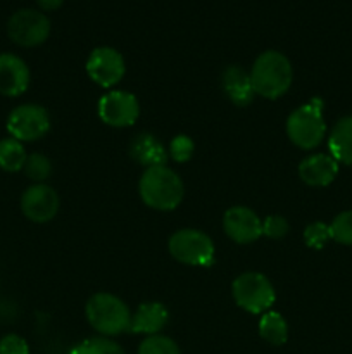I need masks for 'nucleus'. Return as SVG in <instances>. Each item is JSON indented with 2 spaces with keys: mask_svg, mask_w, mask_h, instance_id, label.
<instances>
[{
  "mask_svg": "<svg viewBox=\"0 0 352 354\" xmlns=\"http://www.w3.org/2000/svg\"><path fill=\"white\" fill-rule=\"evenodd\" d=\"M138 192L145 206L157 211H173L182 204L185 196V187L178 173L166 165L145 168Z\"/></svg>",
  "mask_w": 352,
  "mask_h": 354,
  "instance_id": "nucleus-1",
  "label": "nucleus"
},
{
  "mask_svg": "<svg viewBox=\"0 0 352 354\" xmlns=\"http://www.w3.org/2000/svg\"><path fill=\"white\" fill-rule=\"evenodd\" d=\"M248 75L255 95L275 100L289 92L293 69L285 54L278 50H266L255 59Z\"/></svg>",
  "mask_w": 352,
  "mask_h": 354,
  "instance_id": "nucleus-2",
  "label": "nucleus"
},
{
  "mask_svg": "<svg viewBox=\"0 0 352 354\" xmlns=\"http://www.w3.org/2000/svg\"><path fill=\"white\" fill-rule=\"evenodd\" d=\"M86 320L104 337H113L131 327V311L123 299L109 292H97L85 308Z\"/></svg>",
  "mask_w": 352,
  "mask_h": 354,
  "instance_id": "nucleus-3",
  "label": "nucleus"
},
{
  "mask_svg": "<svg viewBox=\"0 0 352 354\" xmlns=\"http://www.w3.org/2000/svg\"><path fill=\"white\" fill-rule=\"evenodd\" d=\"M286 135L295 147L304 149V151L316 149L326 135L323 100L316 97L292 111L286 120Z\"/></svg>",
  "mask_w": 352,
  "mask_h": 354,
  "instance_id": "nucleus-4",
  "label": "nucleus"
},
{
  "mask_svg": "<svg viewBox=\"0 0 352 354\" xmlns=\"http://www.w3.org/2000/svg\"><path fill=\"white\" fill-rule=\"evenodd\" d=\"M233 299L242 310L252 315H264L276 301L273 283L259 272H245L233 280Z\"/></svg>",
  "mask_w": 352,
  "mask_h": 354,
  "instance_id": "nucleus-5",
  "label": "nucleus"
},
{
  "mask_svg": "<svg viewBox=\"0 0 352 354\" xmlns=\"http://www.w3.org/2000/svg\"><path fill=\"white\" fill-rule=\"evenodd\" d=\"M169 254L188 266H209L214 261V242L202 230L182 228L169 237Z\"/></svg>",
  "mask_w": 352,
  "mask_h": 354,
  "instance_id": "nucleus-6",
  "label": "nucleus"
},
{
  "mask_svg": "<svg viewBox=\"0 0 352 354\" xmlns=\"http://www.w3.org/2000/svg\"><path fill=\"white\" fill-rule=\"evenodd\" d=\"M50 19L37 9H19L7 21V35L19 47H38L48 38Z\"/></svg>",
  "mask_w": 352,
  "mask_h": 354,
  "instance_id": "nucleus-7",
  "label": "nucleus"
},
{
  "mask_svg": "<svg viewBox=\"0 0 352 354\" xmlns=\"http://www.w3.org/2000/svg\"><path fill=\"white\" fill-rule=\"evenodd\" d=\"M7 131L19 142H35L50 130V116L38 104H23L10 111L7 118Z\"/></svg>",
  "mask_w": 352,
  "mask_h": 354,
  "instance_id": "nucleus-8",
  "label": "nucleus"
},
{
  "mask_svg": "<svg viewBox=\"0 0 352 354\" xmlns=\"http://www.w3.org/2000/svg\"><path fill=\"white\" fill-rule=\"evenodd\" d=\"M140 116V102L126 90H113L99 100V118L114 128L131 127Z\"/></svg>",
  "mask_w": 352,
  "mask_h": 354,
  "instance_id": "nucleus-9",
  "label": "nucleus"
},
{
  "mask_svg": "<svg viewBox=\"0 0 352 354\" xmlns=\"http://www.w3.org/2000/svg\"><path fill=\"white\" fill-rule=\"evenodd\" d=\"M126 73L124 57L113 47H97L86 59V75L104 88L117 85Z\"/></svg>",
  "mask_w": 352,
  "mask_h": 354,
  "instance_id": "nucleus-10",
  "label": "nucleus"
},
{
  "mask_svg": "<svg viewBox=\"0 0 352 354\" xmlns=\"http://www.w3.org/2000/svg\"><path fill=\"white\" fill-rule=\"evenodd\" d=\"M59 196L47 183H33L21 196V211L33 223H47L59 211Z\"/></svg>",
  "mask_w": 352,
  "mask_h": 354,
  "instance_id": "nucleus-11",
  "label": "nucleus"
},
{
  "mask_svg": "<svg viewBox=\"0 0 352 354\" xmlns=\"http://www.w3.org/2000/svg\"><path fill=\"white\" fill-rule=\"evenodd\" d=\"M223 230L237 244H252L262 235V220L245 206H235L224 213Z\"/></svg>",
  "mask_w": 352,
  "mask_h": 354,
  "instance_id": "nucleus-12",
  "label": "nucleus"
},
{
  "mask_svg": "<svg viewBox=\"0 0 352 354\" xmlns=\"http://www.w3.org/2000/svg\"><path fill=\"white\" fill-rule=\"evenodd\" d=\"M31 82L30 68L16 54H0V93L6 97H19Z\"/></svg>",
  "mask_w": 352,
  "mask_h": 354,
  "instance_id": "nucleus-13",
  "label": "nucleus"
},
{
  "mask_svg": "<svg viewBox=\"0 0 352 354\" xmlns=\"http://www.w3.org/2000/svg\"><path fill=\"white\" fill-rule=\"evenodd\" d=\"M338 173V161L331 154H313L299 165V176L309 187H326Z\"/></svg>",
  "mask_w": 352,
  "mask_h": 354,
  "instance_id": "nucleus-14",
  "label": "nucleus"
},
{
  "mask_svg": "<svg viewBox=\"0 0 352 354\" xmlns=\"http://www.w3.org/2000/svg\"><path fill=\"white\" fill-rule=\"evenodd\" d=\"M221 85L228 100L238 107L248 106L255 97L251 75L242 66H228L221 76Z\"/></svg>",
  "mask_w": 352,
  "mask_h": 354,
  "instance_id": "nucleus-15",
  "label": "nucleus"
},
{
  "mask_svg": "<svg viewBox=\"0 0 352 354\" xmlns=\"http://www.w3.org/2000/svg\"><path fill=\"white\" fill-rule=\"evenodd\" d=\"M169 313L164 304L161 303H144L138 306L135 315L131 317L130 330L135 334L155 335L161 334L162 328L168 325Z\"/></svg>",
  "mask_w": 352,
  "mask_h": 354,
  "instance_id": "nucleus-16",
  "label": "nucleus"
},
{
  "mask_svg": "<svg viewBox=\"0 0 352 354\" xmlns=\"http://www.w3.org/2000/svg\"><path fill=\"white\" fill-rule=\"evenodd\" d=\"M130 156L145 168L162 166L168 162L169 154L162 142L152 133H138L130 142Z\"/></svg>",
  "mask_w": 352,
  "mask_h": 354,
  "instance_id": "nucleus-17",
  "label": "nucleus"
},
{
  "mask_svg": "<svg viewBox=\"0 0 352 354\" xmlns=\"http://www.w3.org/2000/svg\"><path fill=\"white\" fill-rule=\"evenodd\" d=\"M328 149L338 162L352 166V116H345L335 123L328 137Z\"/></svg>",
  "mask_w": 352,
  "mask_h": 354,
  "instance_id": "nucleus-18",
  "label": "nucleus"
},
{
  "mask_svg": "<svg viewBox=\"0 0 352 354\" xmlns=\"http://www.w3.org/2000/svg\"><path fill=\"white\" fill-rule=\"evenodd\" d=\"M259 335L271 346H283L289 339V325L278 311H266L259 320Z\"/></svg>",
  "mask_w": 352,
  "mask_h": 354,
  "instance_id": "nucleus-19",
  "label": "nucleus"
},
{
  "mask_svg": "<svg viewBox=\"0 0 352 354\" xmlns=\"http://www.w3.org/2000/svg\"><path fill=\"white\" fill-rule=\"evenodd\" d=\"M26 149L23 142L16 140L12 137H7L0 140V168L7 173H16L24 168L26 162Z\"/></svg>",
  "mask_w": 352,
  "mask_h": 354,
  "instance_id": "nucleus-20",
  "label": "nucleus"
},
{
  "mask_svg": "<svg viewBox=\"0 0 352 354\" xmlns=\"http://www.w3.org/2000/svg\"><path fill=\"white\" fill-rule=\"evenodd\" d=\"M69 354H126L116 341L109 337H90L76 344Z\"/></svg>",
  "mask_w": 352,
  "mask_h": 354,
  "instance_id": "nucleus-21",
  "label": "nucleus"
},
{
  "mask_svg": "<svg viewBox=\"0 0 352 354\" xmlns=\"http://www.w3.org/2000/svg\"><path fill=\"white\" fill-rule=\"evenodd\" d=\"M23 171L31 182L45 183L52 175V162L47 156L35 152V154H30L26 158Z\"/></svg>",
  "mask_w": 352,
  "mask_h": 354,
  "instance_id": "nucleus-22",
  "label": "nucleus"
},
{
  "mask_svg": "<svg viewBox=\"0 0 352 354\" xmlns=\"http://www.w3.org/2000/svg\"><path fill=\"white\" fill-rule=\"evenodd\" d=\"M138 354H182L178 344L171 337L162 334L148 335L141 341Z\"/></svg>",
  "mask_w": 352,
  "mask_h": 354,
  "instance_id": "nucleus-23",
  "label": "nucleus"
},
{
  "mask_svg": "<svg viewBox=\"0 0 352 354\" xmlns=\"http://www.w3.org/2000/svg\"><path fill=\"white\" fill-rule=\"evenodd\" d=\"M330 235L338 244L352 245V211H344L335 216L330 223Z\"/></svg>",
  "mask_w": 352,
  "mask_h": 354,
  "instance_id": "nucleus-24",
  "label": "nucleus"
},
{
  "mask_svg": "<svg viewBox=\"0 0 352 354\" xmlns=\"http://www.w3.org/2000/svg\"><path fill=\"white\" fill-rule=\"evenodd\" d=\"M331 239L330 235V225L323 223V221H314L309 223L304 230V242L307 248L311 249H323L324 244Z\"/></svg>",
  "mask_w": 352,
  "mask_h": 354,
  "instance_id": "nucleus-25",
  "label": "nucleus"
},
{
  "mask_svg": "<svg viewBox=\"0 0 352 354\" xmlns=\"http://www.w3.org/2000/svg\"><path fill=\"white\" fill-rule=\"evenodd\" d=\"M193 151H195V144L186 135H176L171 140L168 149V154L173 161L176 162H186L192 159Z\"/></svg>",
  "mask_w": 352,
  "mask_h": 354,
  "instance_id": "nucleus-26",
  "label": "nucleus"
},
{
  "mask_svg": "<svg viewBox=\"0 0 352 354\" xmlns=\"http://www.w3.org/2000/svg\"><path fill=\"white\" fill-rule=\"evenodd\" d=\"M289 221L283 216H280V214H273V216H268L266 220H262V235H266L268 239H273V241L283 239L289 234Z\"/></svg>",
  "mask_w": 352,
  "mask_h": 354,
  "instance_id": "nucleus-27",
  "label": "nucleus"
},
{
  "mask_svg": "<svg viewBox=\"0 0 352 354\" xmlns=\"http://www.w3.org/2000/svg\"><path fill=\"white\" fill-rule=\"evenodd\" d=\"M0 354H30V346L21 335L7 334L0 339Z\"/></svg>",
  "mask_w": 352,
  "mask_h": 354,
  "instance_id": "nucleus-28",
  "label": "nucleus"
},
{
  "mask_svg": "<svg viewBox=\"0 0 352 354\" xmlns=\"http://www.w3.org/2000/svg\"><path fill=\"white\" fill-rule=\"evenodd\" d=\"M37 3L43 10H57L64 3V0H37Z\"/></svg>",
  "mask_w": 352,
  "mask_h": 354,
  "instance_id": "nucleus-29",
  "label": "nucleus"
}]
</instances>
